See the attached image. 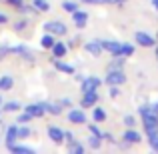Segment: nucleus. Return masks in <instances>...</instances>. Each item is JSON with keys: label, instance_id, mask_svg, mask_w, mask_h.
Returning a JSON list of instances; mask_svg holds the SVG:
<instances>
[{"label": "nucleus", "instance_id": "f257e3e1", "mask_svg": "<svg viewBox=\"0 0 158 154\" xmlns=\"http://www.w3.org/2000/svg\"><path fill=\"white\" fill-rule=\"evenodd\" d=\"M142 124H144V132H146L148 138L158 136V116H156V114L142 116Z\"/></svg>", "mask_w": 158, "mask_h": 154}, {"label": "nucleus", "instance_id": "f03ea898", "mask_svg": "<svg viewBox=\"0 0 158 154\" xmlns=\"http://www.w3.org/2000/svg\"><path fill=\"white\" fill-rule=\"evenodd\" d=\"M104 82H106L108 86H120V84L126 82V74H124L120 68H110V72L106 74Z\"/></svg>", "mask_w": 158, "mask_h": 154}, {"label": "nucleus", "instance_id": "7ed1b4c3", "mask_svg": "<svg viewBox=\"0 0 158 154\" xmlns=\"http://www.w3.org/2000/svg\"><path fill=\"white\" fill-rule=\"evenodd\" d=\"M102 48L106 52H110L112 56H122V42H116V40H100Z\"/></svg>", "mask_w": 158, "mask_h": 154}, {"label": "nucleus", "instance_id": "20e7f679", "mask_svg": "<svg viewBox=\"0 0 158 154\" xmlns=\"http://www.w3.org/2000/svg\"><path fill=\"white\" fill-rule=\"evenodd\" d=\"M44 30L50 32V34H54V36H64L66 34V26L62 22H58V20L46 22V24H44Z\"/></svg>", "mask_w": 158, "mask_h": 154}, {"label": "nucleus", "instance_id": "39448f33", "mask_svg": "<svg viewBox=\"0 0 158 154\" xmlns=\"http://www.w3.org/2000/svg\"><path fill=\"white\" fill-rule=\"evenodd\" d=\"M26 112L32 116V118H40V116H44V112H46V102L28 104V106H26Z\"/></svg>", "mask_w": 158, "mask_h": 154}, {"label": "nucleus", "instance_id": "423d86ee", "mask_svg": "<svg viewBox=\"0 0 158 154\" xmlns=\"http://www.w3.org/2000/svg\"><path fill=\"white\" fill-rule=\"evenodd\" d=\"M98 86H100V78L88 76V78H84V80H82L80 90H82V92H90V90H98Z\"/></svg>", "mask_w": 158, "mask_h": 154}, {"label": "nucleus", "instance_id": "0eeeda50", "mask_svg": "<svg viewBox=\"0 0 158 154\" xmlns=\"http://www.w3.org/2000/svg\"><path fill=\"white\" fill-rule=\"evenodd\" d=\"M134 40L140 44V46H144V48H152L154 46V38H152L150 34H146V32H136V36H134Z\"/></svg>", "mask_w": 158, "mask_h": 154}, {"label": "nucleus", "instance_id": "6e6552de", "mask_svg": "<svg viewBox=\"0 0 158 154\" xmlns=\"http://www.w3.org/2000/svg\"><path fill=\"white\" fill-rule=\"evenodd\" d=\"M98 102V92L96 90H90V92H82V100H80V104L82 106H94V104Z\"/></svg>", "mask_w": 158, "mask_h": 154}, {"label": "nucleus", "instance_id": "1a4fd4ad", "mask_svg": "<svg viewBox=\"0 0 158 154\" xmlns=\"http://www.w3.org/2000/svg\"><path fill=\"white\" fill-rule=\"evenodd\" d=\"M48 138H52V142L56 144L64 142V130H60L58 126H48Z\"/></svg>", "mask_w": 158, "mask_h": 154}, {"label": "nucleus", "instance_id": "9d476101", "mask_svg": "<svg viewBox=\"0 0 158 154\" xmlns=\"http://www.w3.org/2000/svg\"><path fill=\"white\" fill-rule=\"evenodd\" d=\"M72 20H74V24H76L78 28H84L86 22H88V14H86L84 10H74L72 12Z\"/></svg>", "mask_w": 158, "mask_h": 154}, {"label": "nucleus", "instance_id": "9b49d317", "mask_svg": "<svg viewBox=\"0 0 158 154\" xmlns=\"http://www.w3.org/2000/svg\"><path fill=\"white\" fill-rule=\"evenodd\" d=\"M86 50L92 54V56H100L104 48H102V42H100V40H90V42H86Z\"/></svg>", "mask_w": 158, "mask_h": 154}, {"label": "nucleus", "instance_id": "f8f14e48", "mask_svg": "<svg viewBox=\"0 0 158 154\" xmlns=\"http://www.w3.org/2000/svg\"><path fill=\"white\" fill-rule=\"evenodd\" d=\"M10 52H14V54H20V56H22L24 60H28V62H34V54H32L30 50H28L26 46H14V48H10Z\"/></svg>", "mask_w": 158, "mask_h": 154}, {"label": "nucleus", "instance_id": "ddd939ff", "mask_svg": "<svg viewBox=\"0 0 158 154\" xmlns=\"http://www.w3.org/2000/svg\"><path fill=\"white\" fill-rule=\"evenodd\" d=\"M122 138H124V142H126V144H138L140 140H142V138H140V134L136 130H132V128H128V130L124 132Z\"/></svg>", "mask_w": 158, "mask_h": 154}, {"label": "nucleus", "instance_id": "4468645a", "mask_svg": "<svg viewBox=\"0 0 158 154\" xmlns=\"http://www.w3.org/2000/svg\"><path fill=\"white\" fill-rule=\"evenodd\" d=\"M68 120H70L72 124H84V122H86V114H84L82 110H70Z\"/></svg>", "mask_w": 158, "mask_h": 154}, {"label": "nucleus", "instance_id": "2eb2a0df", "mask_svg": "<svg viewBox=\"0 0 158 154\" xmlns=\"http://www.w3.org/2000/svg\"><path fill=\"white\" fill-rule=\"evenodd\" d=\"M6 146H8V150L14 152V154H34V150H32V148H28V146H18V144H14V142H6Z\"/></svg>", "mask_w": 158, "mask_h": 154}, {"label": "nucleus", "instance_id": "dca6fc26", "mask_svg": "<svg viewBox=\"0 0 158 154\" xmlns=\"http://www.w3.org/2000/svg\"><path fill=\"white\" fill-rule=\"evenodd\" d=\"M66 50H68V48H66L62 42H54V46H52V54H54V58H62V56L66 54Z\"/></svg>", "mask_w": 158, "mask_h": 154}, {"label": "nucleus", "instance_id": "f3484780", "mask_svg": "<svg viewBox=\"0 0 158 154\" xmlns=\"http://www.w3.org/2000/svg\"><path fill=\"white\" fill-rule=\"evenodd\" d=\"M46 112H48V114L58 116L62 112V104L60 102H46Z\"/></svg>", "mask_w": 158, "mask_h": 154}, {"label": "nucleus", "instance_id": "a211bd4d", "mask_svg": "<svg viewBox=\"0 0 158 154\" xmlns=\"http://www.w3.org/2000/svg\"><path fill=\"white\" fill-rule=\"evenodd\" d=\"M32 6H34L38 12H46V10H50V4H48V0H32Z\"/></svg>", "mask_w": 158, "mask_h": 154}, {"label": "nucleus", "instance_id": "6ab92c4d", "mask_svg": "<svg viewBox=\"0 0 158 154\" xmlns=\"http://www.w3.org/2000/svg\"><path fill=\"white\" fill-rule=\"evenodd\" d=\"M68 150L72 154H84V146L80 142H76V140H72V142H68Z\"/></svg>", "mask_w": 158, "mask_h": 154}, {"label": "nucleus", "instance_id": "aec40b11", "mask_svg": "<svg viewBox=\"0 0 158 154\" xmlns=\"http://www.w3.org/2000/svg\"><path fill=\"white\" fill-rule=\"evenodd\" d=\"M40 44H42V48H52L54 46V34L46 32V34L42 36V40H40Z\"/></svg>", "mask_w": 158, "mask_h": 154}, {"label": "nucleus", "instance_id": "412c9836", "mask_svg": "<svg viewBox=\"0 0 158 154\" xmlns=\"http://www.w3.org/2000/svg\"><path fill=\"white\" fill-rule=\"evenodd\" d=\"M16 138H18V126L14 124V126H10L6 130V142H14Z\"/></svg>", "mask_w": 158, "mask_h": 154}, {"label": "nucleus", "instance_id": "4be33fe9", "mask_svg": "<svg viewBox=\"0 0 158 154\" xmlns=\"http://www.w3.org/2000/svg\"><path fill=\"white\" fill-rule=\"evenodd\" d=\"M54 66H56V70H60V72H66V74H74V68L70 64H64V62L56 60L54 62Z\"/></svg>", "mask_w": 158, "mask_h": 154}, {"label": "nucleus", "instance_id": "5701e85b", "mask_svg": "<svg viewBox=\"0 0 158 154\" xmlns=\"http://www.w3.org/2000/svg\"><path fill=\"white\" fill-rule=\"evenodd\" d=\"M12 84H14V80L10 76H0V90H10Z\"/></svg>", "mask_w": 158, "mask_h": 154}, {"label": "nucleus", "instance_id": "b1692460", "mask_svg": "<svg viewBox=\"0 0 158 154\" xmlns=\"http://www.w3.org/2000/svg\"><path fill=\"white\" fill-rule=\"evenodd\" d=\"M100 144H102V136L92 134V136L88 138V146H90V148H94V150H98V148H100Z\"/></svg>", "mask_w": 158, "mask_h": 154}, {"label": "nucleus", "instance_id": "393cba45", "mask_svg": "<svg viewBox=\"0 0 158 154\" xmlns=\"http://www.w3.org/2000/svg\"><path fill=\"white\" fill-rule=\"evenodd\" d=\"M92 118L94 120H96V122H104V120H106V112L104 110H102V108H94V112H92Z\"/></svg>", "mask_w": 158, "mask_h": 154}, {"label": "nucleus", "instance_id": "a878e982", "mask_svg": "<svg viewBox=\"0 0 158 154\" xmlns=\"http://www.w3.org/2000/svg\"><path fill=\"white\" fill-rule=\"evenodd\" d=\"M138 112H140V116H148V114H156L154 110H152V104H144V106H140L138 108ZM158 116V114H156Z\"/></svg>", "mask_w": 158, "mask_h": 154}, {"label": "nucleus", "instance_id": "bb28decb", "mask_svg": "<svg viewBox=\"0 0 158 154\" xmlns=\"http://www.w3.org/2000/svg\"><path fill=\"white\" fill-rule=\"evenodd\" d=\"M4 110H6V112H16V110H20V104L16 100H10V102L4 104Z\"/></svg>", "mask_w": 158, "mask_h": 154}, {"label": "nucleus", "instance_id": "cd10ccee", "mask_svg": "<svg viewBox=\"0 0 158 154\" xmlns=\"http://www.w3.org/2000/svg\"><path fill=\"white\" fill-rule=\"evenodd\" d=\"M62 8H64L66 12H74V10H78L76 2H70V0H64V2H62Z\"/></svg>", "mask_w": 158, "mask_h": 154}, {"label": "nucleus", "instance_id": "c85d7f7f", "mask_svg": "<svg viewBox=\"0 0 158 154\" xmlns=\"http://www.w3.org/2000/svg\"><path fill=\"white\" fill-rule=\"evenodd\" d=\"M134 54V46L132 44H122V56H132Z\"/></svg>", "mask_w": 158, "mask_h": 154}, {"label": "nucleus", "instance_id": "c756f323", "mask_svg": "<svg viewBox=\"0 0 158 154\" xmlns=\"http://www.w3.org/2000/svg\"><path fill=\"white\" fill-rule=\"evenodd\" d=\"M26 136H30V128L18 126V138H26Z\"/></svg>", "mask_w": 158, "mask_h": 154}, {"label": "nucleus", "instance_id": "7c9ffc66", "mask_svg": "<svg viewBox=\"0 0 158 154\" xmlns=\"http://www.w3.org/2000/svg\"><path fill=\"white\" fill-rule=\"evenodd\" d=\"M26 26H28V22H26V20H18V22L14 24V30H16V32H22Z\"/></svg>", "mask_w": 158, "mask_h": 154}, {"label": "nucleus", "instance_id": "2f4dec72", "mask_svg": "<svg viewBox=\"0 0 158 154\" xmlns=\"http://www.w3.org/2000/svg\"><path fill=\"white\" fill-rule=\"evenodd\" d=\"M124 124H126V126L128 128H132V126H134V116H130V114H126V116H124Z\"/></svg>", "mask_w": 158, "mask_h": 154}, {"label": "nucleus", "instance_id": "473e14b6", "mask_svg": "<svg viewBox=\"0 0 158 154\" xmlns=\"http://www.w3.org/2000/svg\"><path fill=\"white\" fill-rule=\"evenodd\" d=\"M148 142H150V148L154 152H158V136H152V138H148Z\"/></svg>", "mask_w": 158, "mask_h": 154}, {"label": "nucleus", "instance_id": "72a5a7b5", "mask_svg": "<svg viewBox=\"0 0 158 154\" xmlns=\"http://www.w3.org/2000/svg\"><path fill=\"white\" fill-rule=\"evenodd\" d=\"M30 120H32V116H30V114H28V112H24V114H22V116H18V122H22V124H26V122H30Z\"/></svg>", "mask_w": 158, "mask_h": 154}, {"label": "nucleus", "instance_id": "f704fd0d", "mask_svg": "<svg viewBox=\"0 0 158 154\" xmlns=\"http://www.w3.org/2000/svg\"><path fill=\"white\" fill-rule=\"evenodd\" d=\"M88 130H90V134H96V136H102V132L98 130V126H96V124H90V126H88Z\"/></svg>", "mask_w": 158, "mask_h": 154}, {"label": "nucleus", "instance_id": "c9c22d12", "mask_svg": "<svg viewBox=\"0 0 158 154\" xmlns=\"http://www.w3.org/2000/svg\"><path fill=\"white\" fill-rule=\"evenodd\" d=\"M6 2H8V4H12V6H16V8H20L24 0H6Z\"/></svg>", "mask_w": 158, "mask_h": 154}, {"label": "nucleus", "instance_id": "e433bc0d", "mask_svg": "<svg viewBox=\"0 0 158 154\" xmlns=\"http://www.w3.org/2000/svg\"><path fill=\"white\" fill-rule=\"evenodd\" d=\"M122 64H124V60H122V58H120V60L112 62V64H110V68H122Z\"/></svg>", "mask_w": 158, "mask_h": 154}, {"label": "nucleus", "instance_id": "4c0bfd02", "mask_svg": "<svg viewBox=\"0 0 158 154\" xmlns=\"http://www.w3.org/2000/svg\"><path fill=\"white\" fill-rule=\"evenodd\" d=\"M64 140H66V142H72V140H74V134L66 130V132H64Z\"/></svg>", "mask_w": 158, "mask_h": 154}, {"label": "nucleus", "instance_id": "58836bf2", "mask_svg": "<svg viewBox=\"0 0 158 154\" xmlns=\"http://www.w3.org/2000/svg\"><path fill=\"white\" fill-rule=\"evenodd\" d=\"M8 52H10V48H8V46H0V58H4Z\"/></svg>", "mask_w": 158, "mask_h": 154}, {"label": "nucleus", "instance_id": "ea45409f", "mask_svg": "<svg viewBox=\"0 0 158 154\" xmlns=\"http://www.w3.org/2000/svg\"><path fill=\"white\" fill-rule=\"evenodd\" d=\"M84 4H104L106 0H82Z\"/></svg>", "mask_w": 158, "mask_h": 154}, {"label": "nucleus", "instance_id": "a19ab883", "mask_svg": "<svg viewBox=\"0 0 158 154\" xmlns=\"http://www.w3.org/2000/svg\"><path fill=\"white\" fill-rule=\"evenodd\" d=\"M108 94H110L112 98H114V96H118V88H116V86H110V92H108Z\"/></svg>", "mask_w": 158, "mask_h": 154}, {"label": "nucleus", "instance_id": "79ce46f5", "mask_svg": "<svg viewBox=\"0 0 158 154\" xmlns=\"http://www.w3.org/2000/svg\"><path fill=\"white\" fill-rule=\"evenodd\" d=\"M6 22H8V16L4 12H0V24H6Z\"/></svg>", "mask_w": 158, "mask_h": 154}, {"label": "nucleus", "instance_id": "37998d69", "mask_svg": "<svg viewBox=\"0 0 158 154\" xmlns=\"http://www.w3.org/2000/svg\"><path fill=\"white\" fill-rule=\"evenodd\" d=\"M106 2H108V4H124L126 0H106Z\"/></svg>", "mask_w": 158, "mask_h": 154}, {"label": "nucleus", "instance_id": "c03bdc74", "mask_svg": "<svg viewBox=\"0 0 158 154\" xmlns=\"http://www.w3.org/2000/svg\"><path fill=\"white\" fill-rule=\"evenodd\" d=\"M102 138L108 140V142H112V140H114V138H112V134H108V132H106V134H102Z\"/></svg>", "mask_w": 158, "mask_h": 154}, {"label": "nucleus", "instance_id": "a18cd8bd", "mask_svg": "<svg viewBox=\"0 0 158 154\" xmlns=\"http://www.w3.org/2000/svg\"><path fill=\"white\" fill-rule=\"evenodd\" d=\"M60 104H62V106H70V100H68V98H64V100H60Z\"/></svg>", "mask_w": 158, "mask_h": 154}, {"label": "nucleus", "instance_id": "49530a36", "mask_svg": "<svg viewBox=\"0 0 158 154\" xmlns=\"http://www.w3.org/2000/svg\"><path fill=\"white\" fill-rule=\"evenodd\" d=\"M152 110H154L156 114H158V102H156V104H152Z\"/></svg>", "mask_w": 158, "mask_h": 154}, {"label": "nucleus", "instance_id": "de8ad7c7", "mask_svg": "<svg viewBox=\"0 0 158 154\" xmlns=\"http://www.w3.org/2000/svg\"><path fill=\"white\" fill-rule=\"evenodd\" d=\"M152 6H154L156 10H158V0H152Z\"/></svg>", "mask_w": 158, "mask_h": 154}, {"label": "nucleus", "instance_id": "09e8293b", "mask_svg": "<svg viewBox=\"0 0 158 154\" xmlns=\"http://www.w3.org/2000/svg\"><path fill=\"white\" fill-rule=\"evenodd\" d=\"M156 58H158V48H156Z\"/></svg>", "mask_w": 158, "mask_h": 154}, {"label": "nucleus", "instance_id": "8fccbe9b", "mask_svg": "<svg viewBox=\"0 0 158 154\" xmlns=\"http://www.w3.org/2000/svg\"><path fill=\"white\" fill-rule=\"evenodd\" d=\"M0 102H2V98H0Z\"/></svg>", "mask_w": 158, "mask_h": 154}]
</instances>
